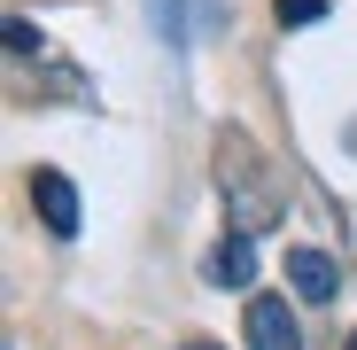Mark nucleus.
Masks as SVG:
<instances>
[{
	"mask_svg": "<svg viewBox=\"0 0 357 350\" xmlns=\"http://www.w3.org/2000/svg\"><path fill=\"white\" fill-rule=\"evenodd\" d=\"M210 163H218V210H225V233H272L280 218H287V180L264 163V148L241 133V125H225L218 133V148H210Z\"/></svg>",
	"mask_w": 357,
	"mask_h": 350,
	"instance_id": "obj_1",
	"label": "nucleus"
},
{
	"mask_svg": "<svg viewBox=\"0 0 357 350\" xmlns=\"http://www.w3.org/2000/svg\"><path fill=\"white\" fill-rule=\"evenodd\" d=\"M148 31L171 54H187L202 31H225V0H148Z\"/></svg>",
	"mask_w": 357,
	"mask_h": 350,
	"instance_id": "obj_2",
	"label": "nucleus"
},
{
	"mask_svg": "<svg viewBox=\"0 0 357 350\" xmlns=\"http://www.w3.org/2000/svg\"><path fill=\"white\" fill-rule=\"evenodd\" d=\"M31 210H39V226L54 233V242H78V187H70V171L39 163L31 171Z\"/></svg>",
	"mask_w": 357,
	"mask_h": 350,
	"instance_id": "obj_3",
	"label": "nucleus"
},
{
	"mask_svg": "<svg viewBox=\"0 0 357 350\" xmlns=\"http://www.w3.org/2000/svg\"><path fill=\"white\" fill-rule=\"evenodd\" d=\"M249 350H303V327H295L287 296H249Z\"/></svg>",
	"mask_w": 357,
	"mask_h": 350,
	"instance_id": "obj_4",
	"label": "nucleus"
},
{
	"mask_svg": "<svg viewBox=\"0 0 357 350\" xmlns=\"http://www.w3.org/2000/svg\"><path fill=\"white\" fill-rule=\"evenodd\" d=\"M287 288L303 304H334V288H342V265L326 257V249H311V242H295L287 249Z\"/></svg>",
	"mask_w": 357,
	"mask_h": 350,
	"instance_id": "obj_5",
	"label": "nucleus"
},
{
	"mask_svg": "<svg viewBox=\"0 0 357 350\" xmlns=\"http://www.w3.org/2000/svg\"><path fill=\"white\" fill-rule=\"evenodd\" d=\"M202 280L210 288H249L257 280V242H249V233H225V242L202 257Z\"/></svg>",
	"mask_w": 357,
	"mask_h": 350,
	"instance_id": "obj_6",
	"label": "nucleus"
},
{
	"mask_svg": "<svg viewBox=\"0 0 357 350\" xmlns=\"http://www.w3.org/2000/svg\"><path fill=\"white\" fill-rule=\"evenodd\" d=\"M39 54H47V39H39V24H24V16H8V63H16V71H39Z\"/></svg>",
	"mask_w": 357,
	"mask_h": 350,
	"instance_id": "obj_7",
	"label": "nucleus"
},
{
	"mask_svg": "<svg viewBox=\"0 0 357 350\" xmlns=\"http://www.w3.org/2000/svg\"><path fill=\"white\" fill-rule=\"evenodd\" d=\"M280 31H303V24H326V0H272Z\"/></svg>",
	"mask_w": 357,
	"mask_h": 350,
	"instance_id": "obj_8",
	"label": "nucleus"
},
{
	"mask_svg": "<svg viewBox=\"0 0 357 350\" xmlns=\"http://www.w3.org/2000/svg\"><path fill=\"white\" fill-rule=\"evenodd\" d=\"M342 140H349V148H357V125H349V133H342Z\"/></svg>",
	"mask_w": 357,
	"mask_h": 350,
	"instance_id": "obj_9",
	"label": "nucleus"
},
{
	"mask_svg": "<svg viewBox=\"0 0 357 350\" xmlns=\"http://www.w3.org/2000/svg\"><path fill=\"white\" fill-rule=\"evenodd\" d=\"M187 350H218V342H187Z\"/></svg>",
	"mask_w": 357,
	"mask_h": 350,
	"instance_id": "obj_10",
	"label": "nucleus"
},
{
	"mask_svg": "<svg viewBox=\"0 0 357 350\" xmlns=\"http://www.w3.org/2000/svg\"><path fill=\"white\" fill-rule=\"evenodd\" d=\"M342 350H357V342H342Z\"/></svg>",
	"mask_w": 357,
	"mask_h": 350,
	"instance_id": "obj_11",
	"label": "nucleus"
}]
</instances>
